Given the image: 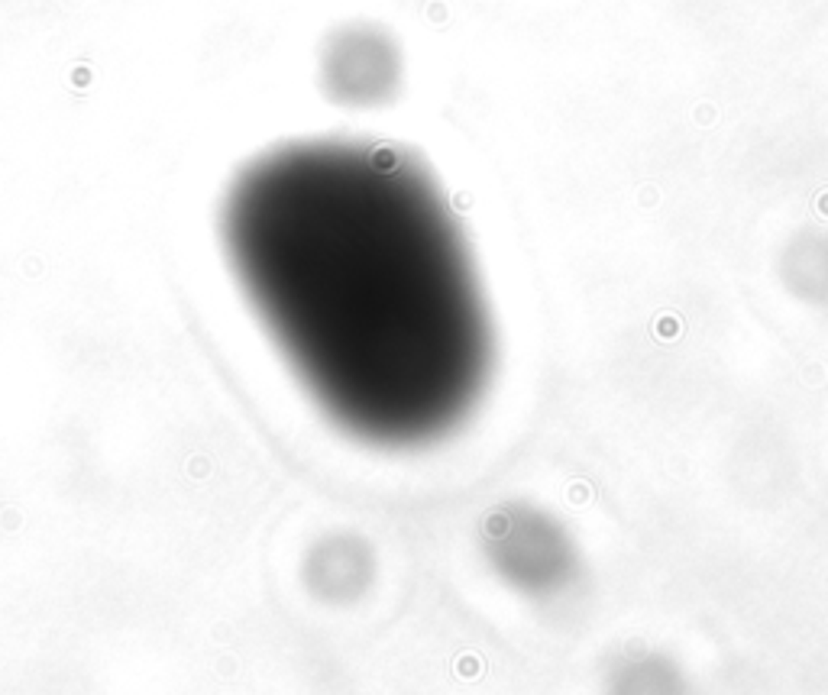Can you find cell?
I'll list each match as a JSON object with an SVG mask.
<instances>
[{
	"label": "cell",
	"instance_id": "obj_2",
	"mask_svg": "<svg viewBox=\"0 0 828 695\" xmlns=\"http://www.w3.org/2000/svg\"><path fill=\"white\" fill-rule=\"evenodd\" d=\"M324 81L343 104H379L398 81V52L385 33L347 29L330 39Z\"/></svg>",
	"mask_w": 828,
	"mask_h": 695
},
{
	"label": "cell",
	"instance_id": "obj_1",
	"mask_svg": "<svg viewBox=\"0 0 828 695\" xmlns=\"http://www.w3.org/2000/svg\"><path fill=\"white\" fill-rule=\"evenodd\" d=\"M220 243L304 395L372 449H424L482 401L495 334L469 239L414 152L294 140L236 172Z\"/></svg>",
	"mask_w": 828,
	"mask_h": 695
}]
</instances>
